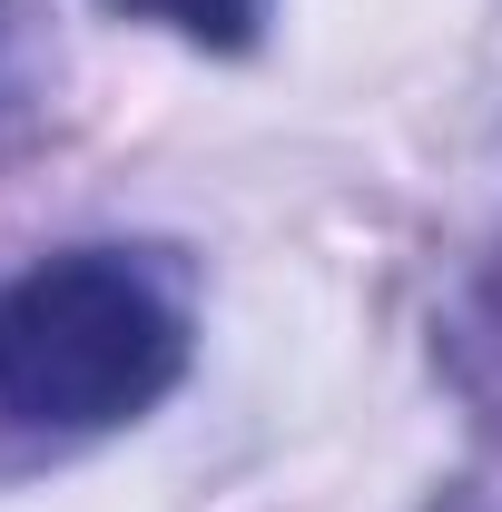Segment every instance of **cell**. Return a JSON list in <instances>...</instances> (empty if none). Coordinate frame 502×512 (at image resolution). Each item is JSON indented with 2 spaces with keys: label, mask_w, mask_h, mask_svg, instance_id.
Here are the masks:
<instances>
[{
  "label": "cell",
  "mask_w": 502,
  "mask_h": 512,
  "mask_svg": "<svg viewBox=\"0 0 502 512\" xmlns=\"http://www.w3.org/2000/svg\"><path fill=\"white\" fill-rule=\"evenodd\" d=\"M178 375L188 325L128 256H50L0 286V404L20 424H128Z\"/></svg>",
  "instance_id": "obj_1"
},
{
  "label": "cell",
  "mask_w": 502,
  "mask_h": 512,
  "mask_svg": "<svg viewBox=\"0 0 502 512\" xmlns=\"http://www.w3.org/2000/svg\"><path fill=\"white\" fill-rule=\"evenodd\" d=\"M128 10L178 30V40H207V50H247L256 20H266V0H128Z\"/></svg>",
  "instance_id": "obj_2"
}]
</instances>
